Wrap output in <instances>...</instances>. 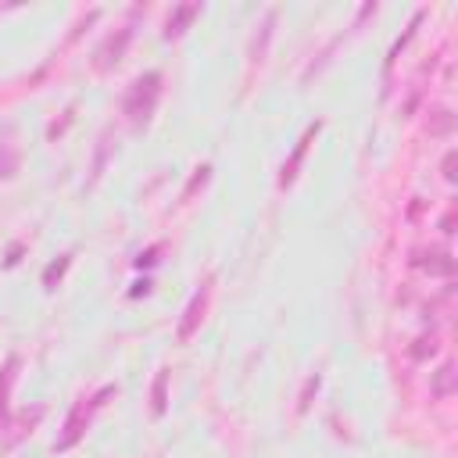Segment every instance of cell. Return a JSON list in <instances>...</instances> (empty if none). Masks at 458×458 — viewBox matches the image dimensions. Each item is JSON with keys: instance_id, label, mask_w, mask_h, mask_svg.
<instances>
[{"instance_id": "6da1fadb", "label": "cell", "mask_w": 458, "mask_h": 458, "mask_svg": "<svg viewBox=\"0 0 458 458\" xmlns=\"http://www.w3.org/2000/svg\"><path fill=\"white\" fill-rule=\"evenodd\" d=\"M158 97H162V75L147 72V75H140V79L129 86V93L122 100V111L129 115L133 122H147L150 111H155V104H158Z\"/></svg>"}, {"instance_id": "7a4b0ae2", "label": "cell", "mask_w": 458, "mask_h": 458, "mask_svg": "<svg viewBox=\"0 0 458 458\" xmlns=\"http://www.w3.org/2000/svg\"><path fill=\"white\" fill-rule=\"evenodd\" d=\"M111 394H115V387H104V391H100L90 405H86V401L75 405V408H72V415L65 419V433L58 437V444H54V447H58V451H68V447L79 444V437H83V430H86V423H90V412H93V408H100V405H104V398H111Z\"/></svg>"}, {"instance_id": "3957f363", "label": "cell", "mask_w": 458, "mask_h": 458, "mask_svg": "<svg viewBox=\"0 0 458 458\" xmlns=\"http://www.w3.org/2000/svg\"><path fill=\"white\" fill-rule=\"evenodd\" d=\"M204 304H208V290L201 287L194 297H190L186 312H183V322H179V340H183V344H186L190 336L197 333V326H201V315H204Z\"/></svg>"}, {"instance_id": "277c9868", "label": "cell", "mask_w": 458, "mask_h": 458, "mask_svg": "<svg viewBox=\"0 0 458 458\" xmlns=\"http://www.w3.org/2000/svg\"><path fill=\"white\" fill-rule=\"evenodd\" d=\"M129 40H133L129 29H119V36H107V40L100 44V51H97V68H107V65H115V61H122Z\"/></svg>"}, {"instance_id": "5b68a950", "label": "cell", "mask_w": 458, "mask_h": 458, "mask_svg": "<svg viewBox=\"0 0 458 458\" xmlns=\"http://www.w3.org/2000/svg\"><path fill=\"white\" fill-rule=\"evenodd\" d=\"M319 133V122L315 126H308V133L301 136V143H297V150H294V158H290V165L283 169V179H280V186H287L290 179H294V172H297V165H301V158H304V150H308V143H312V136Z\"/></svg>"}, {"instance_id": "8992f818", "label": "cell", "mask_w": 458, "mask_h": 458, "mask_svg": "<svg viewBox=\"0 0 458 458\" xmlns=\"http://www.w3.org/2000/svg\"><path fill=\"white\" fill-rule=\"evenodd\" d=\"M415 265H423V269L433 273V276H451L454 273V261L444 251H433V254H426V261H415Z\"/></svg>"}, {"instance_id": "52a82bcc", "label": "cell", "mask_w": 458, "mask_h": 458, "mask_svg": "<svg viewBox=\"0 0 458 458\" xmlns=\"http://www.w3.org/2000/svg\"><path fill=\"white\" fill-rule=\"evenodd\" d=\"M201 11V4H183V8H176V15L169 18V29H165V36L172 40V36H179L186 25H190V18H194Z\"/></svg>"}, {"instance_id": "ba28073f", "label": "cell", "mask_w": 458, "mask_h": 458, "mask_svg": "<svg viewBox=\"0 0 458 458\" xmlns=\"http://www.w3.org/2000/svg\"><path fill=\"white\" fill-rule=\"evenodd\" d=\"M150 398H155V415H165V408H169V372L165 369L155 376V391H150Z\"/></svg>"}, {"instance_id": "9c48e42d", "label": "cell", "mask_w": 458, "mask_h": 458, "mask_svg": "<svg viewBox=\"0 0 458 458\" xmlns=\"http://www.w3.org/2000/svg\"><path fill=\"white\" fill-rule=\"evenodd\" d=\"M433 394H437V398H451V394H454V369H451V365H444V369L437 372Z\"/></svg>"}, {"instance_id": "30bf717a", "label": "cell", "mask_w": 458, "mask_h": 458, "mask_svg": "<svg viewBox=\"0 0 458 458\" xmlns=\"http://www.w3.org/2000/svg\"><path fill=\"white\" fill-rule=\"evenodd\" d=\"M65 269H68V254H61L58 261H51L47 269H44V287H47V290H54V287H58V280L65 276Z\"/></svg>"}, {"instance_id": "8fae6325", "label": "cell", "mask_w": 458, "mask_h": 458, "mask_svg": "<svg viewBox=\"0 0 458 458\" xmlns=\"http://www.w3.org/2000/svg\"><path fill=\"white\" fill-rule=\"evenodd\" d=\"M11 379H15V358L8 362L4 372H0V419H4V408H8V387H11Z\"/></svg>"}, {"instance_id": "7c38bea8", "label": "cell", "mask_w": 458, "mask_h": 458, "mask_svg": "<svg viewBox=\"0 0 458 458\" xmlns=\"http://www.w3.org/2000/svg\"><path fill=\"white\" fill-rule=\"evenodd\" d=\"M319 391V376H312L308 384H304V394H301V412H308V405H312V394Z\"/></svg>"}, {"instance_id": "4fadbf2b", "label": "cell", "mask_w": 458, "mask_h": 458, "mask_svg": "<svg viewBox=\"0 0 458 458\" xmlns=\"http://www.w3.org/2000/svg\"><path fill=\"white\" fill-rule=\"evenodd\" d=\"M15 165H18V155L15 150H4V155H0V176H11Z\"/></svg>"}, {"instance_id": "5bb4252c", "label": "cell", "mask_w": 458, "mask_h": 458, "mask_svg": "<svg viewBox=\"0 0 458 458\" xmlns=\"http://www.w3.org/2000/svg\"><path fill=\"white\" fill-rule=\"evenodd\" d=\"M444 179L454 183V150H447V158H444Z\"/></svg>"}, {"instance_id": "9a60e30c", "label": "cell", "mask_w": 458, "mask_h": 458, "mask_svg": "<svg viewBox=\"0 0 458 458\" xmlns=\"http://www.w3.org/2000/svg\"><path fill=\"white\" fill-rule=\"evenodd\" d=\"M451 225H454V215H444V218H440V229H444V233H454Z\"/></svg>"}, {"instance_id": "2e32d148", "label": "cell", "mask_w": 458, "mask_h": 458, "mask_svg": "<svg viewBox=\"0 0 458 458\" xmlns=\"http://www.w3.org/2000/svg\"><path fill=\"white\" fill-rule=\"evenodd\" d=\"M155 254H158V247H155V251H147V254H140L136 265H150V261H155Z\"/></svg>"}, {"instance_id": "e0dca14e", "label": "cell", "mask_w": 458, "mask_h": 458, "mask_svg": "<svg viewBox=\"0 0 458 458\" xmlns=\"http://www.w3.org/2000/svg\"><path fill=\"white\" fill-rule=\"evenodd\" d=\"M147 290H150V283L143 280V283H136V290H133V297H140V294H147Z\"/></svg>"}]
</instances>
